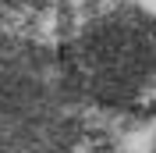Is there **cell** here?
<instances>
[{"label": "cell", "mask_w": 156, "mask_h": 153, "mask_svg": "<svg viewBox=\"0 0 156 153\" xmlns=\"http://www.w3.org/2000/svg\"><path fill=\"white\" fill-rule=\"evenodd\" d=\"M75 89L89 107L114 114H156V18L135 7H117L85 21L64 43Z\"/></svg>", "instance_id": "cell-1"}, {"label": "cell", "mask_w": 156, "mask_h": 153, "mask_svg": "<svg viewBox=\"0 0 156 153\" xmlns=\"http://www.w3.org/2000/svg\"><path fill=\"white\" fill-rule=\"evenodd\" d=\"M85 110L60 54L0 39V153H68Z\"/></svg>", "instance_id": "cell-2"}]
</instances>
